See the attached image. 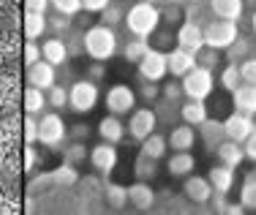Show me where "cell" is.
I'll return each mask as SVG.
<instances>
[{
	"label": "cell",
	"instance_id": "cell-1",
	"mask_svg": "<svg viewBox=\"0 0 256 215\" xmlns=\"http://www.w3.org/2000/svg\"><path fill=\"white\" fill-rule=\"evenodd\" d=\"M118 33L106 24H96L84 33V54H88L93 63H106L118 54Z\"/></svg>",
	"mask_w": 256,
	"mask_h": 215
},
{
	"label": "cell",
	"instance_id": "cell-2",
	"mask_svg": "<svg viewBox=\"0 0 256 215\" xmlns=\"http://www.w3.org/2000/svg\"><path fill=\"white\" fill-rule=\"evenodd\" d=\"M161 8L150 3H136L134 8H128L126 14V28L134 38H150L158 28H161Z\"/></svg>",
	"mask_w": 256,
	"mask_h": 215
},
{
	"label": "cell",
	"instance_id": "cell-3",
	"mask_svg": "<svg viewBox=\"0 0 256 215\" xmlns=\"http://www.w3.org/2000/svg\"><path fill=\"white\" fill-rule=\"evenodd\" d=\"M186 101H207L216 93V76L207 68H194L186 79H180Z\"/></svg>",
	"mask_w": 256,
	"mask_h": 215
},
{
	"label": "cell",
	"instance_id": "cell-4",
	"mask_svg": "<svg viewBox=\"0 0 256 215\" xmlns=\"http://www.w3.org/2000/svg\"><path fill=\"white\" fill-rule=\"evenodd\" d=\"M98 84L90 82V79H79L68 88V106L74 109L76 114H90L96 106H98Z\"/></svg>",
	"mask_w": 256,
	"mask_h": 215
},
{
	"label": "cell",
	"instance_id": "cell-5",
	"mask_svg": "<svg viewBox=\"0 0 256 215\" xmlns=\"http://www.w3.org/2000/svg\"><path fill=\"white\" fill-rule=\"evenodd\" d=\"M240 38V30L234 22H224V20H212L204 24V46L216 49V52H226V49Z\"/></svg>",
	"mask_w": 256,
	"mask_h": 215
},
{
	"label": "cell",
	"instance_id": "cell-6",
	"mask_svg": "<svg viewBox=\"0 0 256 215\" xmlns=\"http://www.w3.org/2000/svg\"><path fill=\"white\" fill-rule=\"evenodd\" d=\"M126 128H128V136L136 139V142L142 144L144 139H150L156 134V128H158V112H156V109H150V106L134 109Z\"/></svg>",
	"mask_w": 256,
	"mask_h": 215
},
{
	"label": "cell",
	"instance_id": "cell-7",
	"mask_svg": "<svg viewBox=\"0 0 256 215\" xmlns=\"http://www.w3.org/2000/svg\"><path fill=\"white\" fill-rule=\"evenodd\" d=\"M66 136H68V126L63 122L58 112H46L44 118L38 120V142L52 147V150H58L60 144L66 142Z\"/></svg>",
	"mask_w": 256,
	"mask_h": 215
},
{
	"label": "cell",
	"instance_id": "cell-8",
	"mask_svg": "<svg viewBox=\"0 0 256 215\" xmlns=\"http://www.w3.org/2000/svg\"><path fill=\"white\" fill-rule=\"evenodd\" d=\"M134 109H136V93L128 84H112L106 90V112L109 114L123 118V114H131Z\"/></svg>",
	"mask_w": 256,
	"mask_h": 215
},
{
	"label": "cell",
	"instance_id": "cell-9",
	"mask_svg": "<svg viewBox=\"0 0 256 215\" xmlns=\"http://www.w3.org/2000/svg\"><path fill=\"white\" fill-rule=\"evenodd\" d=\"M224 134H226L229 142H237V144H246L248 139L256 134V122L254 118L248 114H240V112H232L226 120H224Z\"/></svg>",
	"mask_w": 256,
	"mask_h": 215
},
{
	"label": "cell",
	"instance_id": "cell-10",
	"mask_svg": "<svg viewBox=\"0 0 256 215\" xmlns=\"http://www.w3.org/2000/svg\"><path fill=\"white\" fill-rule=\"evenodd\" d=\"M166 74H169L166 52H161V49H150V52L142 58V63H139V76H142V82H156L158 84Z\"/></svg>",
	"mask_w": 256,
	"mask_h": 215
},
{
	"label": "cell",
	"instance_id": "cell-11",
	"mask_svg": "<svg viewBox=\"0 0 256 215\" xmlns=\"http://www.w3.org/2000/svg\"><path fill=\"white\" fill-rule=\"evenodd\" d=\"M118 144H109V142H101L96 144L93 150H90V164H93L96 172H101V174H112L114 169H118Z\"/></svg>",
	"mask_w": 256,
	"mask_h": 215
},
{
	"label": "cell",
	"instance_id": "cell-12",
	"mask_svg": "<svg viewBox=\"0 0 256 215\" xmlns=\"http://www.w3.org/2000/svg\"><path fill=\"white\" fill-rule=\"evenodd\" d=\"M28 84L36 90L50 93L54 84H58V71H54V66H50L46 60H38L36 66H28Z\"/></svg>",
	"mask_w": 256,
	"mask_h": 215
},
{
	"label": "cell",
	"instance_id": "cell-13",
	"mask_svg": "<svg viewBox=\"0 0 256 215\" xmlns=\"http://www.w3.org/2000/svg\"><path fill=\"white\" fill-rule=\"evenodd\" d=\"M178 46L186 49V52H194L199 54L204 49V28L199 22H186L180 24L178 30Z\"/></svg>",
	"mask_w": 256,
	"mask_h": 215
},
{
	"label": "cell",
	"instance_id": "cell-14",
	"mask_svg": "<svg viewBox=\"0 0 256 215\" xmlns=\"http://www.w3.org/2000/svg\"><path fill=\"white\" fill-rule=\"evenodd\" d=\"M166 63H169V74H172L174 79H186L194 68H199V66H196V54L186 52V49H180V46L172 49V52L166 54Z\"/></svg>",
	"mask_w": 256,
	"mask_h": 215
},
{
	"label": "cell",
	"instance_id": "cell-15",
	"mask_svg": "<svg viewBox=\"0 0 256 215\" xmlns=\"http://www.w3.org/2000/svg\"><path fill=\"white\" fill-rule=\"evenodd\" d=\"M196 139H199L196 136V128L180 122V126L172 128V134L166 136V142H169V147H172L174 152H191L194 144H196Z\"/></svg>",
	"mask_w": 256,
	"mask_h": 215
},
{
	"label": "cell",
	"instance_id": "cell-16",
	"mask_svg": "<svg viewBox=\"0 0 256 215\" xmlns=\"http://www.w3.org/2000/svg\"><path fill=\"white\" fill-rule=\"evenodd\" d=\"M182 191H186V196L191 202H196V204H207V202L212 199V186H210V180L207 177H196V174H191V177H186V186H182Z\"/></svg>",
	"mask_w": 256,
	"mask_h": 215
},
{
	"label": "cell",
	"instance_id": "cell-17",
	"mask_svg": "<svg viewBox=\"0 0 256 215\" xmlns=\"http://www.w3.org/2000/svg\"><path fill=\"white\" fill-rule=\"evenodd\" d=\"M68 46H66V38H58V36H52L50 41H44L41 44V60H46L50 66H63V63H68Z\"/></svg>",
	"mask_w": 256,
	"mask_h": 215
},
{
	"label": "cell",
	"instance_id": "cell-18",
	"mask_svg": "<svg viewBox=\"0 0 256 215\" xmlns=\"http://www.w3.org/2000/svg\"><path fill=\"white\" fill-rule=\"evenodd\" d=\"M207 180H210V186H212L216 194H229L232 188H234V182H237V169L216 164V166L210 169V174H207Z\"/></svg>",
	"mask_w": 256,
	"mask_h": 215
},
{
	"label": "cell",
	"instance_id": "cell-19",
	"mask_svg": "<svg viewBox=\"0 0 256 215\" xmlns=\"http://www.w3.org/2000/svg\"><path fill=\"white\" fill-rule=\"evenodd\" d=\"M232 104H234V112L256 118V84H240L232 93Z\"/></svg>",
	"mask_w": 256,
	"mask_h": 215
},
{
	"label": "cell",
	"instance_id": "cell-20",
	"mask_svg": "<svg viewBox=\"0 0 256 215\" xmlns=\"http://www.w3.org/2000/svg\"><path fill=\"white\" fill-rule=\"evenodd\" d=\"M210 11L224 22H240L242 11H246V3L242 0H210Z\"/></svg>",
	"mask_w": 256,
	"mask_h": 215
},
{
	"label": "cell",
	"instance_id": "cell-21",
	"mask_svg": "<svg viewBox=\"0 0 256 215\" xmlns=\"http://www.w3.org/2000/svg\"><path fill=\"white\" fill-rule=\"evenodd\" d=\"M128 128L123 126V120L114 118V114H106L101 122H98V136L101 142H109V144H120L126 139Z\"/></svg>",
	"mask_w": 256,
	"mask_h": 215
},
{
	"label": "cell",
	"instance_id": "cell-22",
	"mask_svg": "<svg viewBox=\"0 0 256 215\" xmlns=\"http://www.w3.org/2000/svg\"><path fill=\"white\" fill-rule=\"evenodd\" d=\"M180 118H182L186 126L199 128L202 122L210 120V112H207V104L204 101H186V104H180Z\"/></svg>",
	"mask_w": 256,
	"mask_h": 215
},
{
	"label": "cell",
	"instance_id": "cell-23",
	"mask_svg": "<svg viewBox=\"0 0 256 215\" xmlns=\"http://www.w3.org/2000/svg\"><path fill=\"white\" fill-rule=\"evenodd\" d=\"M128 202L136 210H150L156 204V191L150 188V182H134L128 186Z\"/></svg>",
	"mask_w": 256,
	"mask_h": 215
},
{
	"label": "cell",
	"instance_id": "cell-24",
	"mask_svg": "<svg viewBox=\"0 0 256 215\" xmlns=\"http://www.w3.org/2000/svg\"><path fill=\"white\" fill-rule=\"evenodd\" d=\"M216 156H218V164H224V166H229V169H240L242 161H246V150H242V144L229 142V139L216 150Z\"/></svg>",
	"mask_w": 256,
	"mask_h": 215
},
{
	"label": "cell",
	"instance_id": "cell-25",
	"mask_svg": "<svg viewBox=\"0 0 256 215\" xmlns=\"http://www.w3.org/2000/svg\"><path fill=\"white\" fill-rule=\"evenodd\" d=\"M166 169L172 177H182V180H186V177H191L194 169H196V158H194L191 152H174V156H169Z\"/></svg>",
	"mask_w": 256,
	"mask_h": 215
},
{
	"label": "cell",
	"instance_id": "cell-26",
	"mask_svg": "<svg viewBox=\"0 0 256 215\" xmlns=\"http://www.w3.org/2000/svg\"><path fill=\"white\" fill-rule=\"evenodd\" d=\"M199 131H202V139H204L207 150H212V152L226 142V134H224V120H207V122L199 126Z\"/></svg>",
	"mask_w": 256,
	"mask_h": 215
},
{
	"label": "cell",
	"instance_id": "cell-27",
	"mask_svg": "<svg viewBox=\"0 0 256 215\" xmlns=\"http://www.w3.org/2000/svg\"><path fill=\"white\" fill-rule=\"evenodd\" d=\"M139 156H144V158H153V161H164L166 158V150H169V142H166V136H161V134H153L150 139H144L142 144H139Z\"/></svg>",
	"mask_w": 256,
	"mask_h": 215
},
{
	"label": "cell",
	"instance_id": "cell-28",
	"mask_svg": "<svg viewBox=\"0 0 256 215\" xmlns=\"http://www.w3.org/2000/svg\"><path fill=\"white\" fill-rule=\"evenodd\" d=\"M25 36L30 41H38L41 36L50 30V20H46V14H33V11H28L25 14Z\"/></svg>",
	"mask_w": 256,
	"mask_h": 215
},
{
	"label": "cell",
	"instance_id": "cell-29",
	"mask_svg": "<svg viewBox=\"0 0 256 215\" xmlns=\"http://www.w3.org/2000/svg\"><path fill=\"white\" fill-rule=\"evenodd\" d=\"M46 93L44 90H36V88H28L25 90V109H28V114L30 118H36V114H41L44 118L46 114Z\"/></svg>",
	"mask_w": 256,
	"mask_h": 215
},
{
	"label": "cell",
	"instance_id": "cell-30",
	"mask_svg": "<svg viewBox=\"0 0 256 215\" xmlns=\"http://www.w3.org/2000/svg\"><path fill=\"white\" fill-rule=\"evenodd\" d=\"M150 52V41L148 38H131V41H126V46H123V58L128 60V63H142V58Z\"/></svg>",
	"mask_w": 256,
	"mask_h": 215
},
{
	"label": "cell",
	"instance_id": "cell-31",
	"mask_svg": "<svg viewBox=\"0 0 256 215\" xmlns=\"http://www.w3.org/2000/svg\"><path fill=\"white\" fill-rule=\"evenodd\" d=\"M134 174H136V182H153L158 177V161L139 156L136 164H134Z\"/></svg>",
	"mask_w": 256,
	"mask_h": 215
},
{
	"label": "cell",
	"instance_id": "cell-32",
	"mask_svg": "<svg viewBox=\"0 0 256 215\" xmlns=\"http://www.w3.org/2000/svg\"><path fill=\"white\" fill-rule=\"evenodd\" d=\"M240 204L246 207V210L256 212V174H248V180L242 182V188H240Z\"/></svg>",
	"mask_w": 256,
	"mask_h": 215
},
{
	"label": "cell",
	"instance_id": "cell-33",
	"mask_svg": "<svg viewBox=\"0 0 256 215\" xmlns=\"http://www.w3.org/2000/svg\"><path fill=\"white\" fill-rule=\"evenodd\" d=\"M106 202L114 207V210H123V207L128 204V188L118 186V182H109L106 186Z\"/></svg>",
	"mask_w": 256,
	"mask_h": 215
},
{
	"label": "cell",
	"instance_id": "cell-34",
	"mask_svg": "<svg viewBox=\"0 0 256 215\" xmlns=\"http://www.w3.org/2000/svg\"><path fill=\"white\" fill-rule=\"evenodd\" d=\"M242 84V76H240V66H234V63H229L226 68L221 71V88L224 90H229V93H234L237 88Z\"/></svg>",
	"mask_w": 256,
	"mask_h": 215
},
{
	"label": "cell",
	"instance_id": "cell-35",
	"mask_svg": "<svg viewBox=\"0 0 256 215\" xmlns=\"http://www.w3.org/2000/svg\"><path fill=\"white\" fill-rule=\"evenodd\" d=\"M46 104H50V109H54V112L66 109V106H68V88H63V84H54L50 93H46Z\"/></svg>",
	"mask_w": 256,
	"mask_h": 215
},
{
	"label": "cell",
	"instance_id": "cell-36",
	"mask_svg": "<svg viewBox=\"0 0 256 215\" xmlns=\"http://www.w3.org/2000/svg\"><path fill=\"white\" fill-rule=\"evenodd\" d=\"M52 3V8H54V14H60V16H76L79 11H82V0H50Z\"/></svg>",
	"mask_w": 256,
	"mask_h": 215
},
{
	"label": "cell",
	"instance_id": "cell-37",
	"mask_svg": "<svg viewBox=\"0 0 256 215\" xmlns=\"http://www.w3.org/2000/svg\"><path fill=\"white\" fill-rule=\"evenodd\" d=\"M248 52H251V41H246V38H237L234 44H232L226 49V54H229V63H242V60H248Z\"/></svg>",
	"mask_w": 256,
	"mask_h": 215
},
{
	"label": "cell",
	"instance_id": "cell-38",
	"mask_svg": "<svg viewBox=\"0 0 256 215\" xmlns=\"http://www.w3.org/2000/svg\"><path fill=\"white\" fill-rule=\"evenodd\" d=\"M52 180L58 182V186H74V182L79 180L76 166H71V164H63V166H58V169L52 172Z\"/></svg>",
	"mask_w": 256,
	"mask_h": 215
},
{
	"label": "cell",
	"instance_id": "cell-39",
	"mask_svg": "<svg viewBox=\"0 0 256 215\" xmlns=\"http://www.w3.org/2000/svg\"><path fill=\"white\" fill-rule=\"evenodd\" d=\"M196 66H199V68H207V71H216L218 66H221V52L204 46L202 52L196 54Z\"/></svg>",
	"mask_w": 256,
	"mask_h": 215
},
{
	"label": "cell",
	"instance_id": "cell-40",
	"mask_svg": "<svg viewBox=\"0 0 256 215\" xmlns=\"http://www.w3.org/2000/svg\"><path fill=\"white\" fill-rule=\"evenodd\" d=\"M120 22H126V14L120 6H106V8L101 11V24H106V28H118Z\"/></svg>",
	"mask_w": 256,
	"mask_h": 215
},
{
	"label": "cell",
	"instance_id": "cell-41",
	"mask_svg": "<svg viewBox=\"0 0 256 215\" xmlns=\"http://www.w3.org/2000/svg\"><path fill=\"white\" fill-rule=\"evenodd\" d=\"M84 158H90L88 147L84 142H71V147L66 150V164H71V166H76V164H82Z\"/></svg>",
	"mask_w": 256,
	"mask_h": 215
},
{
	"label": "cell",
	"instance_id": "cell-42",
	"mask_svg": "<svg viewBox=\"0 0 256 215\" xmlns=\"http://www.w3.org/2000/svg\"><path fill=\"white\" fill-rule=\"evenodd\" d=\"M161 96H164V101L178 104L180 98H182V84H180V82H166V84H161Z\"/></svg>",
	"mask_w": 256,
	"mask_h": 215
},
{
	"label": "cell",
	"instance_id": "cell-43",
	"mask_svg": "<svg viewBox=\"0 0 256 215\" xmlns=\"http://www.w3.org/2000/svg\"><path fill=\"white\" fill-rule=\"evenodd\" d=\"M240 76L242 84H256V58H248L240 63Z\"/></svg>",
	"mask_w": 256,
	"mask_h": 215
},
{
	"label": "cell",
	"instance_id": "cell-44",
	"mask_svg": "<svg viewBox=\"0 0 256 215\" xmlns=\"http://www.w3.org/2000/svg\"><path fill=\"white\" fill-rule=\"evenodd\" d=\"M139 96H142L148 104H153L156 98L161 96V84H156V82H144L142 88H139Z\"/></svg>",
	"mask_w": 256,
	"mask_h": 215
},
{
	"label": "cell",
	"instance_id": "cell-45",
	"mask_svg": "<svg viewBox=\"0 0 256 215\" xmlns=\"http://www.w3.org/2000/svg\"><path fill=\"white\" fill-rule=\"evenodd\" d=\"M50 28L58 33V38H60V33H68L71 30V20L68 16H60V14H54L52 20H50Z\"/></svg>",
	"mask_w": 256,
	"mask_h": 215
},
{
	"label": "cell",
	"instance_id": "cell-46",
	"mask_svg": "<svg viewBox=\"0 0 256 215\" xmlns=\"http://www.w3.org/2000/svg\"><path fill=\"white\" fill-rule=\"evenodd\" d=\"M38 60H41V46L36 44V41H28V44H25V63L36 66Z\"/></svg>",
	"mask_w": 256,
	"mask_h": 215
},
{
	"label": "cell",
	"instance_id": "cell-47",
	"mask_svg": "<svg viewBox=\"0 0 256 215\" xmlns=\"http://www.w3.org/2000/svg\"><path fill=\"white\" fill-rule=\"evenodd\" d=\"M161 20H164V22H169V24H178V22L182 20V11H180V6L169 3V8H166V11H161Z\"/></svg>",
	"mask_w": 256,
	"mask_h": 215
},
{
	"label": "cell",
	"instance_id": "cell-48",
	"mask_svg": "<svg viewBox=\"0 0 256 215\" xmlns=\"http://www.w3.org/2000/svg\"><path fill=\"white\" fill-rule=\"evenodd\" d=\"M106 6H112V0H82V8L90 14H101Z\"/></svg>",
	"mask_w": 256,
	"mask_h": 215
},
{
	"label": "cell",
	"instance_id": "cell-49",
	"mask_svg": "<svg viewBox=\"0 0 256 215\" xmlns=\"http://www.w3.org/2000/svg\"><path fill=\"white\" fill-rule=\"evenodd\" d=\"M25 139L28 142H38V122H36V118H30V114L25 120Z\"/></svg>",
	"mask_w": 256,
	"mask_h": 215
},
{
	"label": "cell",
	"instance_id": "cell-50",
	"mask_svg": "<svg viewBox=\"0 0 256 215\" xmlns=\"http://www.w3.org/2000/svg\"><path fill=\"white\" fill-rule=\"evenodd\" d=\"M66 46H68V54L84 52V36H71V38L66 41Z\"/></svg>",
	"mask_w": 256,
	"mask_h": 215
},
{
	"label": "cell",
	"instance_id": "cell-51",
	"mask_svg": "<svg viewBox=\"0 0 256 215\" xmlns=\"http://www.w3.org/2000/svg\"><path fill=\"white\" fill-rule=\"evenodd\" d=\"M68 136L74 139V142H88V136H90V128H88V126H71Z\"/></svg>",
	"mask_w": 256,
	"mask_h": 215
},
{
	"label": "cell",
	"instance_id": "cell-52",
	"mask_svg": "<svg viewBox=\"0 0 256 215\" xmlns=\"http://www.w3.org/2000/svg\"><path fill=\"white\" fill-rule=\"evenodd\" d=\"M104 76H106V63H93V66H90V76H88L90 82L98 84Z\"/></svg>",
	"mask_w": 256,
	"mask_h": 215
},
{
	"label": "cell",
	"instance_id": "cell-53",
	"mask_svg": "<svg viewBox=\"0 0 256 215\" xmlns=\"http://www.w3.org/2000/svg\"><path fill=\"white\" fill-rule=\"evenodd\" d=\"M28 11H33V14H46V8H50V0H25Z\"/></svg>",
	"mask_w": 256,
	"mask_h": 215
},
{
	"label": "cell",
	"instance_id": "cell-54",
	"mask_svg": "<svg viewBox=\"0 0 256 215\" xmlns=\"http://www.w3.org/2000/svg\"><path fill=\"white\" fill-rule=\"evenodd\" d=\"M212 207H216V212L218 215H224L226 212V207H229V202H226V194H212Z\"/></svg>",
	"mask_w": 256,
	"mask_h": 215
},
{
	"label": "cell",
	"instance_id": "cell-55",
	"mask_svg": "<svg viewBox=\"0 0 256 215\" xmlns=\"http://www.w3.org/2000/svg\"><path fill=\"white\" fill-rule=\"evenodd\" d=\"M242 150H246V158H248V161L256 164V134H254L251 139H248L246 144H242Z\"/></svg>",
	"mask_w": 256,
	"mask_h": 215
},
{
	"label": "cell",
	"instance_id": "cell-56",
	"mask_svg": "<svg viewBox=\"0 0 256 215\" xmlns=\"http://www.w3.org/2000/svg\"><path fill=\"white\" fill-rule=\"evenodd\" d=\"M224 215H248V210H246L242 204H229V207H226V212H224Z\"/></svg>",
	"mask_w": 256,
	"mask_h": 215
},
{
	"label": "cell",
	"instance_id": "cell-57",
	"mask_svg": "<svg viewBox=\"0 0 256 215\" xmlns=\"http://www.w3.org/2000/svg\"><path fill=\"white\" fill-rule=\"evenodd\" d=\"M33 161H36V152H33V150H28V169L33 166Z\"/></svg>",
	"mask_w": 256,
	"mask_h": 215
},
{
	"label": "cell",
	"instance_id": "cell-58",
	"mask_svg": "<svg viewBox=\"0 0 256 215\" xmlns=\"http://www.w3.org/2000/svg\"><path fill=\"white\" fill-rule=\"evenodd\" d=\"M251 28H254V33H256V11H254V16H251Z\"/></svg>",
	"mask_w": 256,
	"mask_h": 215
},
{
	"label": "cell",
	"instance_id": "cell-59",
	"mask_svg": "<svg viewBox=\"0 0 256 215\" xmlns=\"http://www.w3.org/2000/svg\"><path fill=\"white\" fill-rule=\"evenodd\" d=\"M166 3H174V6H180V3H188V0H166Z\"/></svg>",
	"mask_w": 256,
	"mask_h": 215
},
{
	"label": "cell",
	"instance_id": "cell-60",
	"mask_svg": "<svg viewBox=\"0 0 256 215\" xmlns=\"http://www.w3.org/2000/svg\"><path fill=\"white\" fill-rule=\"evenodd\" d=\"M139 3H150V6H156V3H158V0H139Z\"/></svg>",
	"mask_w": 256,
	"mask_h": 215
}]
</instances>
